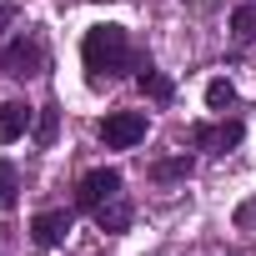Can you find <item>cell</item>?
Here are the masks:
<instances>
[{
	"label": "cell",
	"instance_id": "6da1fadb",
	"mask_svg": "<svg viewBox=\"0 0 256 256\" xmlns=\"http://www.w3.org/2000/svg\"><path fill=\"white\" fill-rule=\"evenodd\" d=\"M80 66L90 86H106V80H120L126 70H136V46L126 36V26H90L80 40Z\"/></svg>",
	"mask_w": 256,
	"mask_h": 256
},
{
	"label": "cell",
	"instance_id": "7a4b0ae2",
	"mask_svg": "<svg viewBox=\"0 0 256 256\" xmlns=\"http://www.w3.org/2000/svg\"><path fill=\"white\" fill-rule=\"evenodd\" d=\"M0 70H6L10 80H36L46 70V40L20 30L16 40H6V50H0Z\"/></svg>",
	"mask_w": 256,
	"mask_h": 256
},
{
	"label": "cell",
	"instance_id": "3957f363",
	"mask_svg": "<svg viewBox=\"0 0 256 256\" xmlns=\"http://www.w3.org/2000/svg\"><path fill=\"white\" fill-rule=\"evenodd\" d=\"M96 136H100L110 151H131L136 141H146V110H110V116L96 126Z\"/></svg>",
	"mask_w": 256,
	"mask_h": 256
},
{
	"label": "cell",
	"instance_id": "277c9868",
	"mask_svg": "<svg viewBox=\"0 0 256 256\" xmlns=\"http://www.w3.org/2000/svg\"><path fill=\"white\" fill-rule=\"evenodd\" d=\"M246 141V126L231 116V120H201V126H191V146L196 151H236Z\"/></svg>",
	"mask_w": 256,
	"mask_h": 256
},
{
	"label": "cell",
	"instance_id": "5b68a950",
	"mask_svg": "<svg viewBox=\"0 0 256 256\" xmlns=\"http://www.w3.org/2000/svg\"><path fill=\"white\" fill-rule=\"evenodd\" d=\"M116 196H120V171H110V166L86 171L80 186H76V206H80V211H96V206H106V201H116Z\"/></svg>",
	"mask_w": 256,
	"mask_h": 256
},
{
	"label": "cell",
	"instance_id": "8992f818",
	"mask_svg": "<svg viewBox=\"0 0 256 256\" xmlns=\"http://www.w3.org/2000/svg\"><path fill=\"white\" fill-rule=\"evenodd\" d=\"M66 231H70V211H40V216L30 221V241H36L40 251H56V246L66 241Z\"/></svg>",
	"mask_w": 256,
	"mask_h": 256
},
{
	"label": "cell",
	"instance_id": "52a82bcc",
	"mask_svg": "<svg viewBox=\"0 0 256 256\" xmlns=\"http://www.w3.org/2000/svg\"><path fill=\"white\" fill-rule=\"evenodd\" d=\"M26 131H30V106H20V100H6V106H0V146L20 141Z\"/></svg>",
	"mask_w": 256,
	"mask_h": 256
},
{
	"label": "cell",
	"instance_id": "ba28073f",
	"mask_svg": "<svg viewBox=\"0 0 256 256\" xmlns=\"http://www.w3.org/2000/svg\"><path fill=\"white\" fill-rule=\"evenodd\" d=\"M90 216H96V226H100V231H110V236H120L126 226H131V206H126L120 196H116V201H106V206H96Z\"/></svg>",
	"mask_w": 256,
	"mask_h": 256
},
{
	"label": "cell",
	"instance_id": "9c48e42d",
	"mask_svg": "<svg viewBox=\"0 0 256 256\" xmlns=\"http://www.w3.org/2000/svg\"><path fill=\"white\" fill-rule=\"evenodd\" d=\"M136 86H141V90H146V96H151L156 106H166V100L176 96V86H171V76H161L156 66H141V76H136Z\"/></svg>",
	"mask_w": 256,
	"mask_h": 256
},
{
	"label": "cell",
	"instance_id": "30bf717a",
	"mask_svg": "<svg viewBox=\"0 0 256 256\" xmlns=\"http://www.w3.org/2000/svg\"><path fill=\"white\" fill-rule=\"evenodd\" d=\"M231 30H236V40H241V46H251V40H256V0H246V6H236V10H231Z\"/></svg>",
	"mask_w": 256,
	"mask_h": 256
},
{
	"label": "cell",
	"instance_id": "8fae6325",
	"mask_svg": "<svg viewBox=\"0 0 256 256\" xmlns=\"http://www.w3.org/2000/svg\"><path fill=\"white\" fill-rule=\"evenodd\" d=\"M206 106H211V110H221V116H226V110H231V106H236V86H231V80H221V76H216V80H211V86H206Z\"/></svg>",
	"mask_w": 256,
	"mask_h": 256
},
{
	"label": "cell",
	"instance_id": "7c38bea8",
	"mask_svg": "<svg viewBox=\"0 0 256 256\" xmlns=\"http://www.w3.org/2000/svg\"><path fill=\"white\" fill-rule=\"evenodd\" d=\"M16 196H20V171L10 161H0V211H10Z\"/></svg>",
	"mask_w": 256,
	"mask_h": 256
},
{
	"label": "cell",
	"instance_id": "4fadbf2b",
	"mask_svg": "<svg viewBox=\"0 0 256 256\" xmlns=\"http://www.w3.org/2000/svg\"><path fill=\"white\" fill-rule=\"evenodd\" d=\"M56 126H60V110H56V106H46V110H40V120H36V141H40V146H50V141H56Z\"/></svg>",
	"mask_w": 256,
	"mask_h": 256
},
{
	"label": "cell",
	"instance_id": "5bb4252c",
	"mask_svg": "<svg viewBox=\"0 0 256 256\" xmlns=\"http://www.w3.org/2000/svg\"><path fill=\"white\" fill-rule=\"evenodd\" d=\"M171 176H191V156H176V161L156 166V181H171Z\"/></svg>",
	"mask_w": 256,
	"mask_h": 256
},
{
	"label": "cell",
	"instance_id": "9a60e30c",
	"mask_svg": "<svg viewBox=\"0 0 256 256\" xmlns=\"http://www.w3.org/2000/svg\"><path fill=\"white\" fill-rule=\"evenodd\" d=\"M10 20H16V6H6V0H0V30H6Z\"/></svg>",
	"mask_w": 256,
	"mask_h": 256
}]
</instances>
